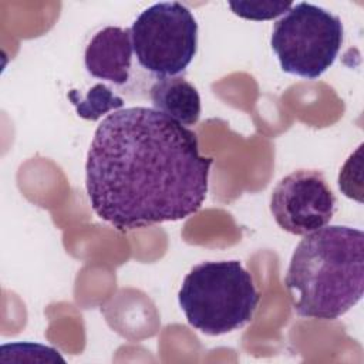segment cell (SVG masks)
I'll list each match as a JSON object with an SVG mask.
<instances>
[{
	"label": "cell",
	"mask_w": 364,
	"mask_h": 364,
	"mask_svg": "<svg viewBox=\"0 0 364 364\" xmlns=\"http://www.w3.org/2000/svg\"><path fill=\"white\" fill-rule=\"evenodd\" d=\"M212 162L192 129L155 108H122L94 132L87 195L95 215L119 232L182 220L205 202Z\"/></svg>",
	"instance_id": "6da1fadb"
},
{
	"label": "cell",
	"mask_w": 364,
	"mask_h": 364,
	"mask_svg": "<svg viewBox=\"0 0 364 364\" xmlns=\"http://www.w3.org/2000/svg\"><path fill=\"white\" fill-rule=\"evenodd\" d=\"M73 104L77 108V112L81 118L85 119H98L102 114H105L109 109H115L124 105L122 98L114 95L111 90L102 84L94 85L92 90H90L85 100H74L71 98Z\"/></svg>",
	"instance_id": "9c48e42d"
},
{
	"label": "cell",
	"mask_w": 364,
	"mask_h": 364,
	"mask_svg": "<svg viewBox=\"0 0 364 364\" xmlns=\"http://www.w3.org/2000/svg\"><path fill=\"white\" fill-rule=\"evenodd\" d=\"M230 10L246 20H272L280 14H284L293 3L284 1H229Z\"/></svg>",
	"instance_id": "30bf717a"
},
{
	"label": "cell",
	"mask_w": 364,
	"mask_h": 364,
	"mask_svg": "<svg viewBox=\"0 0 364 364\" xmlns=\"http://www.w3.org/2000/svg\"><path fill=\"white\" fill-rule=\"evenodd\" d=\"M284 284L300 317L336 320L364 290V233L330 225L304 235L296 246Z\"/></svg>",
	"instance_id": "7a4b0ae2"
},
{
	"label": "cell",
	"mask_w": 364,
	"mask_h": 364,
	"mask_svg": "<svg viewBox=\"0 0 364 364\" xmlns=\"http://www.w3.org/2000/svg\"><path fill=\"white\" fill-rule=\"evenodd\" d=\"M132 53L131 28L108 26L90 40L84 64L92 77L122 85L129 78Z\"/></svg>",
	"instance_id": "52a82bcc"
},
{
	"label": "cell",
	"mask_w": 364,
	"mask_h": 364,
	"mask_svg": "<svg viewBox=\"0 0 364 364\" xmlns=\"http://www.w3.org/2000/svg\"><path fill=\"white\" fill-rule=\"evenodd\" d=\"M132 50L138 63L158 77L185 71L198 50V23L179 1L149 6L131 26Z\"/></svg>",
	"instance_id": "5b68a950"
},
{
	"label": "cell",
	"mask_w": 364,
	"mask_h": 364,
	"mask_svg": "<svg viewBox=\"0 0 364 364\" xmlns=\"http://www.w3.org/2000/svg\"><path fill=\"white\" fill-rule=\"evenodd\" d=\"M343 31L338 16L300 1L274 23L270 46L284 73L316 80L336 61Z\"/></svg>",
	"instance_id": "277c9868"
},
{
	"label": "cell",
	"mask_w": 364,
	"mask_h": 364,
	"mask_svg": "<svg viewBox=\"0 0 364 364\" xmlns=\"http://www.w3.org/2000/svg\"><path fill=\"white\" fill-rule=\"evenodd\" d=\"M336 210V196L316 169H297L282 178L270 195L276 223L291 235H307L326 226Z\"/></svg>",
	"instance_id": "8992f818"
},
{
	"label": "cell",
	"mask_w": 364,
	"mask_h": 364,
	"mask_svg": "<svg viewBox=\"0 0 364 364\" xmlns=\"http://www.w3.org/2000/svg\"><path fill=\"white\" fill-rule=\"evenodd\" d=\"M155 109L182 125H193L200 117L198 90L183 77H158L149 88Z\"/></svg>",
	"instance_id": "ba28073f"
},
{
	"label": "cell",
	"mask_w": 364,
	"mask_h": 364,
	"mask_svg": "<svg viewBox=\"0 0 364 364\" xmlns=\"http://www.w3.org/2000/svg\"><path fill=\"white\" fill-rule=\"evenodd\" d=\"M259 300L252 274L237 260L195 264L178 293L188 323L208 336L245 327L253 318Z\"/></svg>",
	"instance_id": "3957f363"
}]
</instances>
